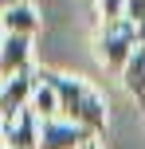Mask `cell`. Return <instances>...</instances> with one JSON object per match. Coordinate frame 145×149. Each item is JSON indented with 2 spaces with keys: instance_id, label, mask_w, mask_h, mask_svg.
Returning <instances> with one entry per match:
<instances>
[{
  "instance_id": "1",
  "label": "cell",
  "mask_w": 145,
  "mask_h": 149,
  "mask_svg": "<svg viewBox=\"0 0 145 149\" xmlns=\"http://www.w3.org/2000/svg\"><path fill=\"white\" fill-rule=\"evenodd\" d=\"M43 79L55 86V98H59V118L71 122V126L86 130L90 137H102L106 134V102H102V94L90 86V82L75 79V74H63V71H43Z\"/></svg>"
},
{
  "instance_id": "2",
  "label": "cell",
  "mask_w": 145,
  "mask_h": 149,
  "mask_svg": "<svg viewBox=\"0 0 145 149\" xmlns=\"http://www.w3.org/2000/svg\"><path fill=\"white\" fill-rule=\"evenodd\" d=\"M145 39V31H137L130 20H114V24H102L98 39H94V47H98V63L106 71H126V63H130L133 47H137Z\"/></svg>"
},
{
  "instance_id": "3",
  "label": "cell",
  "mask_w": 145,
  "mask_h": 149,
  "mask_svg": "<svg viewBox=\"0 0 145 149\" xmlns=\"http://www.w3.org/2000/svg\"><path fill=\"white\" fill-rule=\"evenodd\" d=\"M35 86H39V71H24V74L4 79V82H0V118L12 122L20 110H28Z\"/></svg>"
},
{
  "instance_id": "4",
  "label": "cell",
  "mask_w": 145,
  "mask_h": 149,
  "mask_svg": "<svg viewBox=\"0 0 145 149\" xmlns=\"http://www.w3.org/2000/svg\"><path fill=\"white\" fill-rule=\"evenodd\" d=\"M90 145H98V137H90L86 130L71 126L63 118L43 122V130H39V149H90Z\"/></svg>"
},
{
  "instance_id": "5",
  "label": "cell",
  "mask_w": 145,
  "mask_h": 149,
  "mask_svg": "<svg viewBox=\"0 0 145 149\" xmlns=\"http://www.w3.org/2000/svg\"><path fill=\"white\" fill-rule=\"evenodd\" d=\"M39 130H43L39 114L31 106L20 110L12 122H4V149H39Z\"/></svg>"
},
{
  "instance_id": "6",
  "label": "cell",
  "mask_w": 145,
  "mask_h": 149,
  "mask_svg": "<svg viewBox=\"0 0 145 149\" xmlns=\"http://www.w3.org/2000/svg\"><path fill=\"white\" fill-rule=\"evenodd\" d=\"M24 71H35L31 67V39L4 36V43H0V82L12 79V74H24Z\"/></svg>"
},
{
  "instance_id": "7",
  "label": "cell",
  "mask_w": 145,
  "mask_h": 149,
  "mask_svg": "<svg viewBox=\"0 0 145 149\" xmlns=\"http://www.w3.org/2000/svg\"><path fill=\"white\" fill-rule=\"evenodd\" d=\"M0 28H4V36L35 39V31H39V12L31 8V0H28V4H16V8H8V12L0 16Z\"/></svg>"
},
{
  "instance_id": "8",
  "label": "cell",
  "mask_w": 145,
  "mask_h": 149,
  "mask_svg": "<svg viewBox=\"0 0 145 149\" xmlns=\"http://www.w3.org/2000/svg\"><path fill=\"white\" fill-rule=\"evenodd\" d=\"M122 86H126V94H130V98H137V102L145 106V39L133 47L130 63H126V71H122Z\"/></svg>"
},
{
  "instance_id": "9",
  "label": "cell",
  "mask_w": 145,
  "mask_h": 149,
  "mask_svg": "<svg viewBox=\"0 0 145 149\" xmlns=\"http://www.w3.org/2000/svg\"><path fill=\"white\" fill-rule=\"evenodd\" d=\"M31 110L39 114V122L59 118V98H55V86L43 79V71H39V86H35V94H31Z\"/></svg>"
},
{
  "instance_id": "10",
  "label": "cell",
  "mask_w": 145,
  "mask_h": 149,
  "mask_svg": "<svg viewBox=\"0 0 145 149\" xmlns=\"http://www.w3.org/2000/svg\"><path fill=\"white\" fill-rule=\"evenodd\" d=\"M122 20H130L137 31H145V0H122Z\"/></svg>"
},
{
  "instance_id": "11",
  "label": "cell",
  "mask_w": 145,
  "mask_h": 149,
  "mask_svg": "<svg viewBox=\"0 0 145 149\" xmlns=\"http://www.w3.org/2000/svg\"><path fill=\"white\" fill-rule=\"evenodd\" d=\"M98 12H102V24L122 20V0H98Z\"/></svg>"
},
{
  "instance_id": "12",
  "label": "cell",
  "mask_w": 145,
  "mask_h": 149,
  "mask_svg": "<svg viewBox=\"0 0 145 149\" xmlns=\"http://www.w3.org/2000/svg\"><path fill=\"white\" fill-rule=\"evenodd\" d=\"M16 4H28V0H0V16H4L8 8H16Z\"/></svg>"
},
{
  "instance_id": "13",
  "label": "cell",
  "mask_w": 145,
  "mask_h": 149,
  "mask_svg": "<svg viewBox=\"0 0 145 149\" xmlns=\"http://www.w3.org/2000/svg\"><path fill=\"white\" fill-rule=\"evenodd\" d=\"M0 149H4V118H0Z\"/></svg>"
},
{
  "instance_id": "14",
  "label": "cell",
  "mask_w": 145,
  "mask_h": 149,
  "mask_svg": "<svg viewBox=\"0 0 145 149\" xmlns=\"http://www.w3.org/2000/svg\"><path fill=\"white\" fill-rule=\"evenodd\" d=\"M0 43H4V28H0Z\"/></svg>"
},
{
  "instance_id": "15",
  "label": "cell",
  "mask_w": 145,
  "mask_h": 149,
  "mask_svg": "<svg viewBox=\"0 0 145 149\" xmlns=\"http://www.w3.org/2000/svg\"><path fill=\"white\" fill-rule=\"evenodd\" d=\"M90 149H98V145H90Z\"/></svg>"
}]
</instances>
